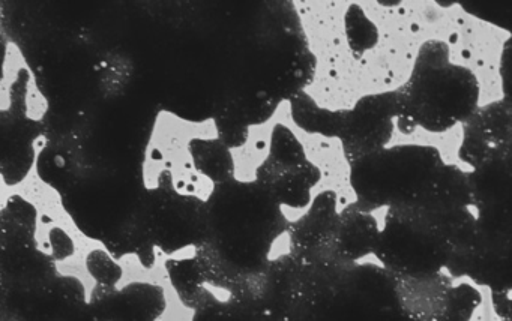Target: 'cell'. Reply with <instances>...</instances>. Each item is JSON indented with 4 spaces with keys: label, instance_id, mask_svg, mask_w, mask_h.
I'll use <instances>...</instances> for the list:
<instances>
[{
    "label": "cell",
    "instance_id": "cell-1",
    "mask_svg": "<svg viewBox=\"0 0 512 321\" xmlns=\"http://www.w3.org/2000/svg\"><path fill=\"white\" fill-rule=\"evenodd\" d=\"M85 267L89 278L104 287H115L124 278V267L106 249H91L86 254Z\"/></svg>",
    "mask_w": 512,
    "mask_h": 321
},
{
    "label": "cell",
    "instance_id": "cell-2",
    "mask_svg": "<svg viewBox=\"0 0 512 321\" xmlns=\"http://www.w3.org/2000/svg\"><path fill=\"white\" fill-rule=\"evenodd\" d=\"M49 251L52 257L58 261H65L76 254V245L70 233L64 228L56 227L49 231Z\"/></svg>",
    "mask_w": 512,
    "mask_h": 321
}]
</instances>
